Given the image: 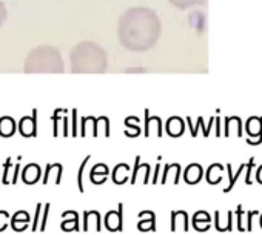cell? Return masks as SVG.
<instances>
[{"label":"cell","instance_id":"cell-12","mask_svg":"<svg viewBox=\"0 0 262 235\" xmlns=\"http://www.w3.org/2000/svg\"><path fill=\"white\" fill-rule=\"evenodd\" d=\"M14 133H16V122L11 117H2V119H0V136L11 137Z\"/></svg>","mask_w":262,"mask_h":235},{"label":"cell","instance_id":"cell-1","mask_svg":"<svg viewBox=\"0 0 262 235\" xmlns=\"http://www.w3.org/2000/svg\"><path fill=\"white\" fill-rule=\"evenodd\" d=\"M161 33L162 25L159 16L150 8H129L119 19V42L128 51H148L158 43Z\"/></svg>","mask_w":262,"mask_h":235},{"label":"cell","instance_id":"cell-21","mask_svg":"<svg viewBox=\"0 0 262 235\" xmlns=\"http://www.w3.org/2000/svg\"><path fill=\"white\" fill-rule=\"evenodd\" d=\"M10 214L7 211H0V232H4L8 227V221H10Z\"/></svg>","mask_w":262,"mask_h":235},{"label":"cell","instance_id":"cell-9","mask_svg":"<svg viewBox=\"0 0 262 235\" xmlns=\"http://www.w3.org/2000/svg\"><path fill=\"white\" fill-rule=\"evenodd\" d=\"M128 172H129V168L128 165L125 163H119L114 169H113V181L116 185H123L128 181Z\"/></svg>","mask_w":262,"mask_h":235},{"label":"cell","instance_id":"cell-10","mask_svg":"<svg viewBox=\"0 0 262 235\" xmlns=\"http://www.w3.org/2000/svg\"><path fill=\"white\" fill-rule=\"evenodd\" d=\"M20 133L25 137H34L36 136V114L34 117H27L20 122Z\"/></svg>","mask_w":262,"mask_h":235},{"label":"cell","instance_id":"cell-14","mask_svg":"<svg viewBox=\"0 0 262 235\" xmlns=\"http://www.w3.org/2000/svg\"><path fill=\"white\" fill-rule=\"evenodd\" d=\"M170 4L179 10H187L196 5H205L207 0H170Z\"/></svg>","mask_w":262,"mask_h":235},{"label":"cell","instance_id":"cell-16","mask_svg":"<svg viewBox=\"0 0 262 235\" xmlns=\"http://www.w3.org/2000/svg\"><path fill=\"white\" fill-rule=\"evenodd\" d=\"M167 129H168V134H170V136L178 137V136H181L182 131H184V125H182V122H181L179 119H171V120L168 122V125H167Z\"/></svg>","mask_w":262,"mask_h":235},{"label":"cell","instance_id":"cell-24","mask_svg":"<svg viewBox=\"0 0 262 235\" xmlns=\"http://www.w3.org/2000/svg\"><path fill=\"white\" fill-rule=\"evenodd\" d=\"M91 174H99V175H108V168L106 165L100 163V165H96L91 171Z\"/></svg>","mask_w":262,"mask_h":235},{"label":"cell","instance_id":"cell-8","mask_svg":"<svg viewBox=\"0 0 262 235\" xmlns=\"http://www.w3.org/2000/svg\"><path fill=\"white\" fill-rule=\"evenodd\" d=\"M148 175H150V166L148 165H139V157L136 159V166H135V172H133V177H131V183H136L138 180H141L142 183H148L150 181V178H148Z\"/></svg>","mask_w":262,"mask_h":235},{"label":"cell","instance_id":"cell-30","mask_svg":"<svg viewBox=\"0 0 262 235\" xmlns=\"http://www.w3.org/2000/svg\"><path fill=\"white\" fill-rule=\"evenodd\" d=\"M254 214H257V212H256V211H254V212H253V211H251V212H248V226H247V229H245V230H251V217H253Z\"/></svg>","mask_w":262,"mask_h":235},{"label":"cell","instance_id":"cell-2","mask_svg":"<svg viewBox=\"0 0 262 235\" xmlns=\"http://www.w3.org/2000/svg\"><path fill=\"white\" fill-rule=\"evenodd\" d=\"M71 71L76 74H102L106 71L108 59L105 49L96 42H80L71 49Z\"/></svg>","mask_w":262,"mask_h":235},{"label":"cell","instance_id":"cell-7","mask_svg":"<svg viewBox=\"0 0 262 235\" xmlns=\"http://www.w3.org/2000/svg\"><path fill=\"white\" fill-rule=\"evenodd\" d=\"M40 174L42 172H40L39 165L31 163V165H27V168H24V171H22V180L27 185H34L40 178Z\"/></svg>","mask_w":262,"mask_h":235},{"label":"cell","instance_id":"cell-18","mask_svg":"<svg viewBox=\"0 0 262 235\" xmlns=\"http://www.w3.org/2000/svg\"><path fill=\"white\" fill-rule=\"evenodd\" d=\"M50 209H51L50 203L43 206V212H42V215H40V226H39V230H40V232H45V229H47V220H48Z\"/></svg>","mask_w":262,"mask_h":235},{"label":"cell","instance_id":"cell-29","mask_svg":"<svg viewBox=\"0 0 262 235\" xmlns=\"http://www.w3.org/2000/svg\"><path fill=\"white\" fill-rule=\"evenodd\" d=\"M236 215H237V229H239L241 232H245V227L242 226V207H241V206H237Z\"/></svg>","mask_w":262,"mask_h":235},{"label":"cell","instance_id":"cell-5","mask_svg":"<svg viewBox=\"0 0 262 235\" xmlns=\"http://www.w3.org/2000/svg\"><path fill=\"white\" fill-rule=\"evenodd\" d=\"M85 232L90 230H96L100 232L102 226H100V214L97 211H85L83 212V227Z\"/></svg>","mask_w":262,"mask_h":235},{"label":"cell","instance_id":"cell-27","mask_svg":"<svg viewBox=\"0 0 262 235\" xmlns=\"http://www.w3.org/2000/svg\"><path fill=\"white\" fill-rule=\"evenodd\" d=\"M193 226H194V229L196 230H199V232H204V230H208L210 229V223H201V221H193Z\"/></svg>","mask_w":262,"mask_h":235},{"label":"cell","instance_id":"cell-4","mask_svg":"<svg viewBox=\"0 0 262 235\" xmlns=\"http://www.w3.org/2000/svg\"><path fill=\"white\" fill-rule=\"evenodd\" d=\"M105 227L110 232H120L123 229V204L120 203L117 211H110L105 215Z\"/></svg>","mask_w":262,"mask_h":235},{"label":"cell","instance_id":"cell-3","mask_svg":"<svg viewBox=\"0 0 262 235\" xmlns=\"http://www.w3.org/2000/svg\"><path fill=\"white\" fill-rule=\"evenodd\" d=\"M28 74H60L63 72V59L60 53L48 45L34 48L25 60Z\"/></svg>","mask_w":262,"mask_h":235},{"label":"cell","instance_id":"cell-22","mask_svg":"<svg viewBox=\"0 0 262 235\" xmlns=\"http://www.w3.org/2000/svg\"><path fill=\"white\" fill-rule=\"evenodd\" d=\"M193 221H205V223H210V215L205 211H199V212L194 214Z\"/></svg>","mask_w":262,"mask_h":235},{"label":"cell","instance_id":"cell-26","mask_svg":"<svg viewBox=\"0 0 262 235\" xmlns=\"http://www.w3.org/2000/svg\"><path fill=\"white\" fill-rule=\"evenodd\" d=\"M67 220H79V214L76 211H65L62 214V221H67Z\"/></svg>","mask_w":262,"mask_h":235},{"label":"cell","instance_id":"cell-19","mask_svg":"<svg viewBox=\"0 0 262 235\" xmlns=\"http://www.w3.org/2000/svg\"><path fill=\"white\" fill-rule=\"evenodd\" d=\"M40 215H42V204L39 203L36 206V214H34V218H33V226H31V230L36 232L39 229V221H40Z\"/></svg>","mask_w":262,"mask_h":235},{"label":"cell","instance_id":"cell-11","mask_svg":"<svg viewBox=\"0 0 262 235\" xmlns=\"http://www.w3.org/2000/svg\"><path fill=\"white\" fill-rule=\"evenodd\" d=\"M60 177H62V165L56 163V165H48L45 177H43V185H47L50 181V178L54 180L56 185L60 183Z\"/></svg>","mask_w":262,"mask_h":235},{"label":"cell","instance_id":"cell-28","mask_svg":"<svg viewBox=\"0 0 262 235\" xmlns=\"http://www.w3.org/2000/svg\"><path fill=\"white\" fill-rule=\"evenodd\" d=\"M5 20H7V8H5V4L0 0V27L4 25Z\"/></svg>","mask_w":262,"mask_h":235},{"label":"cell","instance_id":"cell-13","mask_svg":"<svg viewBox=\"0 0 262 235\" xmlns=\"http://www.w3.org/2000/svg\"><path fill=\"white\" fill-rule=\"evenodd\" d=\"M201 177H202V169H201V166H199V165H191V166L187 168L185 177H184V178H185L187 183L194 185V183H198V181L201 180Z\"/></svg>","mask_w":262,"mask_h":235},{"label":"cell","instance_id":"cell-6","mask_svg":"<svg viewBox=\"0 0 262 235\" xmlns=\"http://www.w3.org/2000/svg\"><path fill=\"white\" fill-rule=\"evenodd\" d=\"M179 226H182V229L188 232V214L185 211L171 212V232H176Z\"/></svg>","mask_w":262,"mask_h":235},{"label":"cell","instance_id":"cell-17","mask_svg":"<svg viewBox=\"0 0 262 235\" xmlns=\"http://www.w3.org/2000/svg\"><path fill=\"white\" fill-rule=\"evenodd\" d=\"M60 227H62V230H65V232H71V230H80L79 220H67V221H62Z\"/></svg>","mask_w":262,"mask_h":235},{"label":"cell","instance_id":"cell-31","mask_svg":"<svg viewBox=\"0 0 262 235\" xmlns=\"http://www.w3.org/2000/svg\"><path fill=\"white\" fill-rule=\"evenodd\" d=\"M260 227H262V215H260Z\"/></svg>","mask_w":262,"mask_h":235},{"label":"cell","instance_id":"cell-23","mask_svg":"<svg viewBox=\"0 0 262 235\" xmlns=\"http://www.w3.org/2000/svg\"><path fill=\"white\" fill-rule=\"evenodd\" d=\"M28 227V221H11V229L16 232H22Z\"/></svg>","mask_w":262,"mask_h":235},{"label":"cell","instance_id":"cell-25","mask_svg":"<svg viewBox=\"0 0 262 235\" xmlns=\"http://www.w3.org/2000/svg\"><path fill=\"white\" fill-rule=\"evenodd\" d=\"M88 160H90V157L83 160V163H82V166H80V169H79V177H77V185H79V191H80V192H83V185H82V175H83V168H85V165L88 163Z\"/></svg>","mask_w":262,"mask_h":235},{"label":"cell","instance_id":"cell-15","mask_svg":"<svg viewBox=\"0 0 262 235\" xmlns=\"http://www.w3.org/2000/svg\"><path fill=\"white\" fill-rule=\"evenodd\" d=\"M138 229L142 232H147V230L156 232V214L148 218H141L138 223Z\"/></svg>","mask_w":262,"mask_h":235},{"label":"cell","instance_id":"cell-20","mask_svg":"<svg viewBox=\"0 0 262 235\" xmlns=\"http://www.w3.org/2000/svg\"><path fill=\"white\" fill-rule=\"evenodd\" d=\"M30 220H31V215L27 211H17L11 218V221H28V223Z\"/></svg>","mask_w":262,"mask_h":235}]
</instances>
